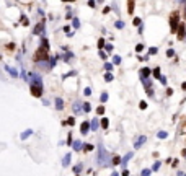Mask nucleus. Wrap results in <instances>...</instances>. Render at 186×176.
<instances>
[{
	"instance_id": "nucleus-1",
	"label": "nucleus",
	"mask_w": 186,
	"mask_h": 176,
	"mask_svg": "<svg viewBox=\"0 0 186 176\" xmlns=\"http://www.w3.org/2000/svg\"><path fill=\"white\" fill-rule=\"evenodd\" d=\"M47 59H49V41L42 34L41 46L38 47V51H36V54H34V60L36 62H42V60H47Z\"/></svg>"
},
{
	"instance_id": "nucleus-2",
	"label": "nucleus",
	"mask_w": 186,
	"mask_h": 176,
	"mask_svg": "<svg viewBox=\"0 0 186 176\" xmlns=\"http://www.w3.org/2000/svg\"><path fill=\"white\" fill-rule=\"evenodd\" d=\"M98 152H100V155H98V165L100 166H106L108 165V153H106V150L103 148V145L100 144L98 145Z\"/></svg>"
},
{
	"instance_id": "nucleus-3",
	"label": "nucleus",
	"mask_w": 186,
	"mask_h": 176,
	"mask_svg": "<svg viewBox=\"0 0 186 176\" xmlns=\"http://www.w3.org/2000/svg\"><path fill=\"white\" fill-rule=\"evenodd\" d=\"M178 18H180V15L176 13V11L172 15V18H170V29H172V33H175V31H176V28H178V25H180Z\"/></svg>"
},
{
	"instance_id": "nucleus-4",
	"label": "nucleus",
	"mask_w": 186,
	"mask_h": 176,
	"mask_svg": "<svg viewBox=\"0 0 186 176\" xmlns=\"http://www.w3.org/2000/svg\"><path fill=\"white\" fill-rule=\"evenodd\" d=\"M31 95L34 96V98H41L42 96V85L31 83Z\"/></svg>"
},
{
	"instance_id": "nucleus-5",
	"label": "nucleus",
	"mask_w": 186,
	"mask_h": 176,
	"mask_svg": "<svg viewBox=\"0 0 186 176\" xmlns=\"http://www.w3.org/2000/svg\"><path fill=\"white\" fill-rule=\"evenodd\" d=\"M176 33H178V39H185L186 38V28L183 23H180L178 28H176Z\"/></svg>"
},
{
	"instance_id": "nucleus-6",
	"label": "nucleus",
	"mask_w": 186,
	"mask_h": 176,
	"mask_svg": "<svg viewBox=\"0 0 186 176\" xmlns=\"http://www.w3.org/2000/svg\"><path fill=\"white\" fill-rule=\"evenodd\" d=\"M28 80L31 82V83H36V85H42V80H41V77H39L38 74H29Z\"/></svg>"
},
{
	"instance_id": "nucleus-7",
	"label": "nucleus",
	"mask_w": 186,
	"mask_h": 176,
	"mask_svg": "<svg viewBox=\"0 0 186 176\" xmlns=\"http://www.w3.org/2000/svg\"><path fill=\"white\" fill-rule=\"evenodd\" d=\"M42 31H44V23H38V25L34 26V29H33V34H42Z\"/></svg>"
},
{
	"instance_id": "nucleus-8",
	"label": "nucleus",
	"mask_w": 186,
	"mask_h": 176,
	"mask_svg": "<svg viewBox=\"0 0 186 176\" xmlns=\"http://www.w3.org/2000/svg\"><path fill=\"white\" fill-rule=\"evenodd\" d=\"M88 130H90V122H82V126H80V132L82 134H88Z\"/></svg>"
},
{
	"instance_id": "nucleus-9",
	"label": "nucleus",
	"mask_w": 186,
	"mask_h": 176,
	"mask_svg": "<svg viewBox=\"0 0 186 176\" xmlns=\"http://www.w3.org/2000/svg\"><path fill=\"white\" fill-rule=\"evenodd\" d=\"M147 140V139H145V135H141V137L137 139V142H134V147L136 148H139V147H142V145H144V142Z\"/></svg>"
},
{
	"instance_id": "nucleus-10",
	"label": "nucleus",
	"mask_w": 186,
	"mask_h": 176,
	"mask_svg": "<svg viewBox=\"0 0 186 176\" xmlns=\"http://www.w3.org/2000/svg\"><path fill=\"white\" fill-rule=\"evenodd\" d=\"M150 74H152V70L149 67H144L141 70V78H147V77H150Z\"/></svg>"
},
{
	"instance_id": "nucleus-11",
	"label": "nucleus",
	"mask_w": 186,
	"mask_h": 176,
	"mask_svg": "<svg viewBox=\"0 0 186 176\" xmlns=\"http://www.w3.org/2000/svg\"><path fill=\"white\" fill-rule=\"evenodd\" d=\"M56 109H59V111L64 109V101L60 98H56Z\"/></svg>"
},
{
	"instance_id": "nucleus-12",
	"label": "nucleus",
	"mask_w": 186,
	"mask_h": 176,
	"mask_svg": "<svg viewBox=\"0 0 186 176\" xmlns=\"http://www.w3.org/2000/svg\"><path fill=\"white\" fill-rule=\"evenodd\" d=\"M5 70H7L8 74L11 75V77H18V72L15 70V69H11V67H8V65H5Z\"/></svg>"
},
{
	"instance_id": "nucleus-13",
	"label": "nucleus",
	"mask_w": 186,
	"mask_h": 176,
	"mask_svg": "<svg viewBox=\"0 0 186 176\" xmlns=\"http://www.w3.org/2000/svg\"><path fill=\"white\" fill-rule=\"evenodd\" d=\"M127 13H131V15L134 13V0H129V2H127Z\"/></svg>"
},
{
	"instance_id": "nucleus-14",
	"label": "nucleus",
	"mask_w": 186,
	"mask_h": 176,
	"mask_svg": "<svg viewBox=\"0 0 186 176\" xmlns=\"http://www.w3.org/2000/svg\"><path fill=\"white\" fill-rule=\"evenodd\" d=\"M70 158H72L70 153H67V155L64 157V160H62V165H64V166H69V163H70Z\"/></svg>"
},
{
	"instance_id": "nucleus-15",
	"label": "nucleus",
	"mask_w": 186,
	"mask_h": 176,
	"mask_svg": "<svg viewBox=\"0 0 186 176\" xmlns=\"http://www.w3.org/2000/svg\"><path fill=\"white\" fill-rule=\"evenodd\" d=\"M31 134H33V130L29 129V130H26V132H23V134L20 135V139H21V140H25V139H28V137H29V135H31Z\"/></svg>"
},
{
	"instance_id": "nucleus-16",
	"label": "nucleus",
	"mask_w": 186,
	"mask_h": 176,
	"mask_svg": "<svg viewBox=\"0 0 186 176\" xmlns=\"http://www.w3.org/2000/svg\"><path fill=\"white\" fill-rule=\"evenodd\" d=\"M131 158H132V153H127V155H126V157H124V158H123V160H121V163H123V166H126V163H127V162H129V160H131Z\"/></svg>"
},
{
	"instance_id": "nucleus-17",
	"label": "nucleus",
	"mask_w": 186,
	"mask_h": 176,
	"mask_svg": "<svg viewBox=\"0 0 186 176\" xmlns=\"http://www.w3.org/2000/svg\"><path fill=\"white\" fill-rule=\"evenodd\" d=\"M72 147H74V150H80V148H82V142H80V140L72 142Z\"/></svg>"
},
{
	"instance_id": "nucleus-18",
	"label": "nucleus",
	"mask_w": 186,
	"mask_h": 176,
	"mask_svg": "<svg viewBox=\"0 0 186 176\" xmlns=\"http://www.w3.org/2000/svg\"><path fill=\"white\" fill-rule=\"evenodd\" d=\"M152 74H154V77L155 78H158V80H160V77H162V75H160V69H154V70H152Z\"/></svg>"
},
{
	"instance_id": "nucleus-19",
	"label": "nucleus",
	"mask_w": 186,
	"mask_h": 176,
	"mask_svg": "<svg viewBox=\"0 0 186 176\" xmlns=\"http://www.w3.org/2000/svg\"><path fill=\"white\" fill-rule=\"evenodd\" d=\"M108 126H109V121L106 119V117H103V119H101V127H103V129H108Z\"/></svg>"
},
{
	"instance_id": "nucleus-20",
	"label": "nucleus",
	"mask_w": 186,
	"mask_h": 176,
	"mask_svg": "<svg viewBox=\"0 0 186 176\" xmlns=\"http://www.w3.org/2000/svg\"><path fill=\"white\" fill-rule=\"evenodd\" d=\"M113 78H114V77H113V74L108 70V72H106V75H105V82H111Z\"/></svg>"
},
{
	"instance_id": "nucleus-21",
	"label": "nucleus",
	"mask_w": 186,
	"mask_h": 176,
	"mask_svg": "<svg viewBox=\"0 0 186 176\" xmlns=\"http://www.w3.org/2000/svg\"><path fill=\"white\" fill-rule=\"evenodd\" d=\"M90 127H91V130H96V127H98V121L93 119V121L90 122Z\"/></svg>"
},
{
	"instance_id": "nucleus-22",
	"label": "nucleus",
	"mask_w": 186,
	"mask_h": 176,
	"mask_svg": "<svg viewBox=\"0 0 186 176\" xmlns=\"http://www.w3.org/2000/svg\"><path fill=\"white\" fill-rule=\"evenodd\" d=\"M21 25H23V26H28L29 25V20L26 16H21Z\"/></svg>"
},
{
	"instance_id": "nucleus-23",
	"label": "nucleus",
	"mask_w": 186,
	"mask_h": 176,
	"mask_svg": "<svg viewBox=\"0 0 186 176\" xmlns=\"http://www.w3.org/2000/svg\"><path fill=\"white\" fill-rule=\"evenodd\" d=\"M167 135H168V134H167L165 130H160V132H158V134H157V137H158V139H165Z\"/></svg>"
},
{
	"instance_id": "nucleus-24",
	"label": "nucleus",
	"mask_w": 186,
	"mask_h": 176,
	"mask_svg": "<svg viewBox=\"0 0 186 176\" xmlns=\"http://www.w3.org/2000/svg\"><path fill=\"white\" fill-rule=\"evenodd\" d=\"M90 109H91L90 103H83V111H85V113H88V111H90Z\"/></svg>"
},
{
	"instance_id": "nucleus-25",
	"label": "nucleus",
	"mask_w": 186,
	"mask_h": 176,
	"mask_svg": "<svg viewBox=\"0 0 186 176\" xmlns=\"http://www.w3.org/2000/svg\"><path fill=\"white\" fill-rule=\"evenodd\" d=\"M116 28H118V29H123L124 28V21H116Z\"/></svg>"
},
{
	"instance_id": "nucleus-26",
	"label": "nucleus",
	"mask_w": 186,
	"mask_h": 176,
	"mask_svg": "<svg viewBox=\"0 0 186 176\" xmlns=\"http://www.w3.org/2000/svg\"><path fill=\"white\" fill-rule=\"evenodd\" d=\"M141 21H142L141 18H134V20H132V25L134 26H139V25H141Z\"/></svg>"
},
{
	"instance_id": "nucleus-27",
	"label": "nucleus",
	"mask_w": 186,
	"mask_h": 176,
	"mask_svg": "<svg viewBox=\"0 0 186 176\" xmlns=\"http://www.w3.org/2000/svg\"><path fill=\"white\" fill-rule=\"evenodd\" d=\"M121 163V157H114L113 158V165H119Z\"/></svg>"
},
{
	"instance_id": "nucleus-28",
	"label": "nucleus",
	"mask_w": 186,
	"mask_h": 176,
	"mask_svg": "<svg viewBox=\"0 0 186 176\" xmlns=\"http://www.w3.org/2000/svg\"><path fill=\"white\" fill-rule=\"evenodd\" d=\"M72 23H74V28H78V26H80V21H78V18H74V21H72Z\"/></svg>"
},
{
	"instance_id": "nucleus-29",
	"label": "nucleus",
	"mask_w": 186,
	"mask_h": 176,
	"mask_svg": "<svg viewBox=\"0 0 186 176\" xmlns=\"http://www.w3.org/2000/svg\"><path fill=\"white\" fill-rule=\"evenodd\" d=\"M142 49H144V44H137L136 46V52H141Z\"/></svg>"
},
{
	"instance_id": "nucleus-30",
	"label": "nucleus",
	"mask_w": 186,
	"mask_h": 176,
	"mask_svg": "<svg viewBox=\"0 0 186 176\" xmlns=\"http://www.w3.org/2000/svg\"><path fill=\"white\" fill-rule=\"evenodd\" d=\"M149 54H150V56L157 54V47H150V49H149Z\"/></svg>"
},
{
	"instance_id": "nucleus-31",
	"label": "nucleus",
	"mask_w": 186,
	"mask_h": 176,
	"mask_svg": "<svg viewBox=\"0 0 186 176\" xmlns=\"http://www.w3.org/2000/svg\"><path fill=\"white\" fill-rule=\"evenodd\" d=\"M113 62H114V64H119L121 62V57L119 56H114V57H113Z\"/></svg>"
},
{
	"instance_id": "nucleus-32",
	"label": "nucleus",
	"mask_w": 186,
	"mask_h": 176,
	"mask_svg": "<svg viewBox=\"0 0 186 176\" xmlns=\"http://www.w3.org/2000/svg\"><path fill=\"white\" fill-rule=\"evenodd\" d=\"M167 56H168V57H173V56H175V51H173V49H168V51H167Z\"/></svg>"
},
{
	"instance_id": "nucleus-33",
	"label": "nucleus",
	"mask_w": 186,
	"mask_h": 176,
	"mask_svg": "<svg viewBox=\"0 0 186 176\" xmlns=\"http://www.w3.org/2000/svg\"><path fill=\"white\" fill-rule=\"evenodd\" d=\"M80 171H82V165H77L74 168V173H80Z\"/></svg>"
},
{
	"instance_id": "nucleus-34",
	"label": "nucleus",
	"mask_w": 186,
	"mask_h": 176,
	"mask_svg": "<svg viewBox=\"0 0 186 176\" xmlns=\"http://www.w3.org/2000/svg\"><path fill=\"white\" fill-rule=\"evenodd\" d=\"M105 69H106V70H109V72H111V69H113V64H105Z\"/></svg>"
},
{
	"instance_id": "nucleus-35",
	"label": "nucleus",
	"mask_w": 186,
	"mask_h": 176,
	"mask_svg": "<svg viewBox=\"0 0 186 176\" xmlns=\"http://www.w3.org/2000/svg\"><path fill=\"white\" fill-rule=\"evenodd\" d=\"M74 111H75V113L80 111V104H78V103H75V104H74Z\"/></svg>"
},
{
	"instance_id": "nucleus-36",
	"label": "nucleus",
	"mask_w": 186,
	"mask_h": 176,
	"mask_svg": "<svg viewBox=\"0 0 186 176\" xmlns=\"http://www.w3.org/2000/svg\"><path fill=\"white\" fill-rule=\"evenodd\" d=\"M67 124H70V126H74V124H75V119H74V117H69V119H67Z\"/></svg>"
},
{
	"instance_id": "nucleus-37",
	"label": "nucleus",
	"mask_w": 186,
	"mask_h": 176,
	"mask_svg": "<svg viewBox=\"0 0 186 176\" xmlns=\"http://www.w3.org/2000/svg\"><path fill=\"white\" fill-rule=\"evenodd\" d=\"M95 5H96V2H95V0H88V7H91V8H93Z\"/></svg>"
},
{
	"instance_id": "nucleus-38",
	"label": "nucleus",
	"mask_w": 186,
	"mask_h": 176,
	"mask_svg": "<svg viewBox=\"0 0 186 176\" xmlns=\"http://www.w3.org/2000/svg\"><path fill=\"white\" fill-rule=\"evenodd\" d=\"M139 108H141V109H145V108H147V103H145V101H141V104H139Z\"/></svg>"
},
{
	"instance_id": "nucleus-39",
	"label": "nucleus",
	"mask_w": 186,
	"mask_h": 176,
	"mask_svg": "<svg viewBox=\"0 0 186 176\" xmlns=\"http://www.w3.org/2000/svg\"><path fill=\"white\" fill-rule=\"evenodd\" d=\"M96 113H98V114H103V113H105V108H103V106H100V108L96 109Z\"/></svg>"
},
{
	"instance_id": "nucleus-40",
	"label": "nucleus",
	"mask_w": 186,
	"mask_h": 176,
	"mask_svg": "<svg viewBox=\"0 0 186 176\" xmlns=\"http://www.w3.org/2000/svg\"><path fill=\"white\" fill-rule=\"evenodd\" d=\"M98 47H105V39H100L98 41Z\"/></svg>"
},
{
	"instance_id": "nucleus-41",
	"label": "nucleus",
	"mask_w": 186,
	"mask_h": 176,
	"mask_svg": "<svg viewBox=\"0 0 186 176\" xmlns=\"http://www.w3.org/2000/svg\"><path fill=\"white\" fill-rule=\"evenodd\" d=\"M105 49L108 51V52H111V51H113V46H111V44H106V46H105Z\"/></svg>"
},
{
	"instance_id": "nucleus-42",
	"label": "nucleus",
	"mask_w": 186,
	"mask_h": 176,
	"mask_svg": "<svg viewBox=\"0 0 186 176\" xmlns=\"http://www.w3.org/2000/svg\"><path fill=\"white\" fill-rule=\"evenodd\" d=\"M85 150H87V152H91V150H93V145H85Z\"/></svg>"
},
{
	"instance_id": "nucleus-43",
	"label": "nucleus",
	"mask_w": 186,
	"mask_h": 176,
	"mask_svg": "<svg viewBox=\"0 0 186 176\" xmlns=\"http://www.w3.org/2000/svg\"><path fill=\"white\" fill-rule=\"evenodd\" d=\"M85 95H91V88H85Z\"/></svg>"
},
{
	"instance_id": "nucleus-44",
	"label": "nucleus",
	"mask_w": 186,
	"mask_h": 176,
	"mask_svg": "<svg viewBox=\"0 0 186 176\" xmlns=\"http://www.w3.org/2000/svg\"><path fill=\"white\" fill-rule=\"evenodd\" d=\"M67 144L72 145V135H70V134H69V137H67Z\"/></svg>"
},
{
	"instance_id": "nucleus-45",
	"label": "nucleus",
	"mask_w": 186,
	"mask_h": 176,
	"mask_svg": "<svg viewBox=\"0 0 186 176\" xmlns=\"http://www.w3.org/2000/svg\"><path fill=\"white\" fill-rule=\"evenodd\" d=\"M106 99H108V95H106V93H103V95H101V101H106Z\"/></svg>"
},
{
	"instance_id": "nucleus-46",
	"label": "nucleus",
	"mask_w": 186,
	"mask_h": 176,
	"mask_svg": "<svg viewBox=\"0 0 186 176\" xmlns=\"http://www.w3.org/2000/svg\"><path fill=\"white\" fill-rule=\"evenodd\" d=\"M160 168V162H155V165H154V170H158Z\"/></svg>"
},
{
	"instance_id": "nucleus-47",
	"label": "nucleus",
	"mask_w": 186,
	"mask_h": 176,
	"mask_svg": "<svg viewBox=\"0 0 186 176\" xmlns=\"http://www.w3.org/2000/svg\"><path fill=\"white\" fill-rule=\"evenodd\" d=\"M142 175H144V176H147V175H150V170H144V171H142Z\"/></svg>"
},
{
	"instance_id": "nucleus-48",
	"label": "nucleus",
	"mask_w": 186,
	"mask_h": 176,
	"mask_svg": "<svg viewBox=\"0 0 186 176\" xmlns=\"http://www.w3.org/2000/svg\"><path fill=\"white\" fill-rule=\"evenodd\" d=\"M160 82H162L163 85H167V78H165V77H160Z\"/></svg>"
},
{
	"instance_id": "nucleus-49",
	"label": "nucleus",
	"mask_w": 186,
	"mask_h": 176,
	"mask_svg": "<svg viewBox=\"0 0 186 176\" xmlns=\"http://www.w3.org/2000/svg\"><path fill=\"white\" fill-rule=\"evenodd\" d=\"M100 57H101V59H106V52H103L101 51V52H100Z\"/></svg>"
},
{
	"instance_id": "nucleus-50",
	"label": "nucleus",
	"mask_w": 186,
	"mask_h": 176,
	"mask_svg": "<svg viewBox=\"0 0 186 176\" xmlns=\"http://www.w3.org/2000/svg\"><path fill=\"white\" fill-rule=\"evenodd\" d=\"M7 47H8V49H10V51H13V49H15V44H8Z\"/></svg>"
},
{
	"instance_id": "nucleus-51",
	"label": "nucleus",
	"mask_w": 186,
	"mask_h": 176,
	"mask_svg": "<svg viewBox=\"0 0 186 176\" xmlns=\"http://www.w3.org/2000/svg\"><path fill=\"white\" fill-rule=\"evenodd\" d=\"M181 88H183V90H186V82H183V83H181Z\"/></svg>"
},
{
	"instance_id": "nucleus-52",
	"label": "nucleus",
	"mask_w": 186,
	"mask_h": 176,
	"mask_svg": "<svg viewBox=\"0 0 186 176\" xmlns=\"http://www.w3.org/2000/svg\"><path fill=\"white\" fill-rule=\"evenodd\" d=\"M64 2H75V0H64Z\"/></svg>"
},
{
	"instance_id": "nucleus-53",
	"label": "nucleus",
	"mask_w": 186,
	"mask_h": 176,
	"mask_svg": "<svg viewBox=\"0 0 186 176\" xmlns=\"http://www.w3.org/2000/svg\"><path fill=\"white\" fill-rule=\"evenodd\" d=\"M185 18H186V8H185Z\"/></svg>"
},
{
	"instance_id": "nucleus-54",
	"label": "nucleus",
	"mask_w": 186,
	"mask_h": 176,
	"mask_svg": "<svg viewBox=\"0 0 186 176\" xmlns=\"http://www.w3.org/2000/svg\"><path fill=\"white\" fill-rule=\"evenodd\" d=\"M178 2H185V0H178Z\"/></svg>"
},
{
	"instance_id": "nucleus-55",
	"label": "nucleus",
	"mask_w": 186,
	"mask_h": 176,
	"mask_svg": "<svg viewBox=\"0 0 186 176\" xmlns=\"http://www.w3.org/2000/svg\"><path fill=\"white\" fill-rule=\"evenodd\" d=\"M98 2H103V0H98Z\"/></svg>"
},
{
	"instance_id": "nucleus-56",
	"label": "nucleus",
	"mask_w": 186,
	"mask_h": 176,
	"mask_svg": "<svg viewBox=\"0 0 186 176\" xmlns=\"http://www.w3.org/2000/svg\"><path fill=\"white\" fill-rule=\"evenodd\" d=\"M185 157H186V152H185Z\"/></svg>"
}]
</instances>
